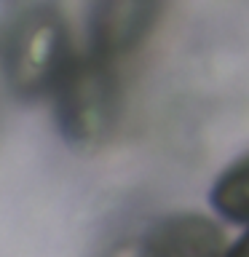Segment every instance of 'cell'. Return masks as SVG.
<instances>
[{
	"label": "cell",
	"mask_w": 249,
	"mask_h": 257,
	"mask_svg": "<svg viewBox=\"0 0 249 257\" xmlns=\"http://www.w3.org/2000/svg\"><path fill=\"white\" fill-rule=\"evenodd\" d=\"M120 115V88L102 62L70 67L56 83V118L75 145H99Z\"/></svg>",
	"instance_id": "1"
},
{
	"label": "cell",
	"mask_w": 249,
	"mask_h": 257,
	"mask_svg": "<svg viewBox=\"0 0 249 257\" xmlns=\"http://www.w3.org/2000/svg\"><path fill=\"white\" fill-rule=\"evenodd\" d=\"M62 38L54 27L30 32L22 40V46L14 51L11 67H8L14 88L27 96H38L48 88H56V83L67 72L62 67Z\"/></svg>",
	"instance_id": "2"
},
{
	"label": "cell",
	"mask_w": 249,
	"mask_h": 257,
	"mask_svg": "<svg viewBox=\"0 0 249 257\" xmlns=\"http://www.w3.org/2000/svg\"><path fill=\"white\" fill-rule=\"evenodd\" d=\"M145 257H225L214 222L198 214H177L158 225L142 244Z\"/></svg>",
	"instance_id": "3"
},
{
	"label": "cell",
	"mask_w": 249,
	"mask_h": 257,
	"mask_svg": "<svg viewBox=\"0 0 249 257\" xmlns=\"http://www.w3.org/2000/svg\"><path fill=\"white\" fill-rule=\"evenodd\" d=\"M212 206L217 214L236 225H249V158L225 169L212 188Z\"/></svg>",
	"instance_id": "4"
},
{
	"label": "cell",
	"mask_w": 249,
	"mask_h": 257,
	"mask_svg": "<svg viewBox=\"0 0 249 257\" xmlns=\"http://www.w3.org/2000/svg\"><path fill=\"white\" fill-rule=\"evenodd\" d=\"M225 257H249V230L228 249V254H225Z\"/></svg>",
	"instance_id": "5"
},
{
	"label": "cell",
	"mask_w": 249,
	"mask_h": 257,
	"mask_svg": "<svg viewBox=\"0 0 249 257\" xmlns=\"http://www.w3.org/2000/svg\"><path fill=\"white\" fill-rule=\"evenodd\" d=\"M107 257H145V252H142V244L140 246H120Z\"/></svg>",
	"instance_id": "6"
}]
</instances>
